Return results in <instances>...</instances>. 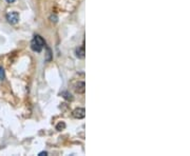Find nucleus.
Segmentation results:
<instances>
[{
	"label": "nucleus",
	"instance_id": "10",
	"mask_svg": "<svg viewBox=\"0 0 190 156\" xmlns=\"http://www.w3.org/2000/svg\"><path fill=\"white\" fill-rule=\"evenodd\" d=\"M50 19H51V21H54V22H57V16L56 15H51V17H50Z\"/></svg>",
	"mask_w": 190,
	"mask_h": 156
},
{
	"label": "nucleus",
	"instance_id": "3",
	"mask_svg": "<svg viewBox=\"0 0 190 156\" xmlns=\"http://www.w3.org/2000/svg\"><path fill=\"white\" fill-rule=\"evenodd\" d=\"M72 115H73L74 118H77V119L85 118V116H86V110L84 109V108H77V109H75V110L73 111Z\"/></svg>",
	"mask_w": 190,
	"mask_h": 156
},
{
	"label": "nucleus",
	"instance_id": "9",
	"mask_svg": "<svg viewBox=\"0 0 190 156\" xmlns=\"http://www.w3.org/2000/svg\"><path fill=\"white\" fill-rule=\"evenodd\" d=\"M4 79V70L2 67H0V80H3Z\"/></svg>",
	"mask_w": 190,
	"mask_h": 156
},
{
	"label": "nucleus",
	"instance_id": "12",
	"mask_svg": "<svg viewBox=\"0 0 190 156\" xmlns=\"http://www.w3.org/2000/svg\"><path fill=\"white\" fill-rule=\"evenodd\" d=\"M15 0H8V2H10V3H12V2H14Z\"/></svg>",
	"mask_w": 190,
	"mask_h": 156
},
{
	"label": "nucleus",
	"instance_id": "2",
	"mask_svg": "<svg viewBox=\"0 0 190 156\" xmlns=\"http://www.w3.org/2000/svg\"><path fill=\"white\" fill-rule=\"evenodd\" d=\"M6 20L11 24H16L19 21V14L17 12H10L6 14Z\"/></svg>",
	"mask_w": 190,
	"mask_h": 156
},
{
	"label": "nucleus",
	"instance_id": "5",
	"mask_svg": "<svg viewBox=\"0 0 190 156\" xmlns=\"http://www.w3.org/2000/svg\"><path fill=\"white\" fill-rule=\"evenodd\" d=\"M85 46H80V48H78V49H76V56L78 58H80V59H82V58H85Z\"/></svg>",
	"mask_w": 190,
	"mask_h": 156
},
{
	"label": "nucleus",
	"instance_id": "1",
	"mask_svg": "<svg viewBox=\"0 0 190 156\" xmlns=\"http://www.w3.org/2000/svg\"><path fill=\"white\" fill-rule=\"evenodd\" d=\"M46 46V42H44V38L39 36V35H35L34 38H33L32 42H31V48L34 52H37V53H40L42 48Z\"/></svg>",
	"mask_w": 190,
	"mask_h": 156
},
{
	"label": "nucleus",
	"instance_id": "8",
	"mask_svg": "<svg viewBox=\"0 0 190 156\" xmlns=\"http://www.w3.org/2000/svg\"><path fill=\"white\" fill-rule=\"evenodd\" d=\"M51 56H52V53H51V50L49 48H47V60L50 61L51 60Z\"/></svg>",
	"mask_w": 190,
	"mask_h": 156
},
{
	"label": "nucleus",
	"instance_id": "4",
	"mask_svg": "<svg viewBox=\"0 0 190 156\" xmlns=\"http://www.w3.org/2000/svg\"><path fill=\"white\" fill-rule=\"evenodd\" d=\"M86 91V84L84 81H79L78 84H76L75 87V92L77 94H84Z\"/></svg>",
	"mask_w": 190,
	"mask_h": 156
},
{
	"label": "nucleus",
	"instance_id": "11",
	"mask_svg": "<svg viewBox=\"0 0 190 156\" xmlns=\"http://www.w3.org/2000/svg\"><path fill=\"white\" fill-rule=\"evenodd\" d=\"M48 155V152H46V151H42V152H40V153L38 154V156H46Z\"/></svg>",
	"mask_w": 190,
	"mask_h": 156
},
{
	"label": "nucleus",
	"instance_id": "7",
	"mask_svg": "<svg viewBox=\"0 0 190 156\" xmlns=\"http://www.w3.org/2000/svg\"><path fill=\"white\" fill-rule=\"evenodd\" d=\"M66 128V124H64V121H60L59 124H57V126H56V130L58 131H62Z\"/></svg>",
	"mask_w": 190,
	"mask_h": 156
},
{
	"label": "nucleus",
	"instance_id": "6",
	"mask_svg": "<svg viewBox=\"0 0 190 156\" xmlns=\"http://www.w3.org/2000/svg\"><path fill=\"white\" fill-rule=\"evenodd\" d=\"M61 95L64 96V98L67 99V100H72V99H73V96L71 95L70 93L69 92H62L61 93Z\"/></svg>",
	"mask_w": 190,
	"mask_h": 156
}]
</instances>
